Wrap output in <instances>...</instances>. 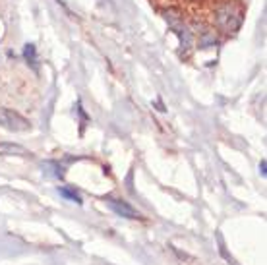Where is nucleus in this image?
<instances>
[{
	"label": "nucleus",
	"mask_w": 267,
	"mask_h": 265,
	"mask_svg": "<svg viewBox=\"0 0 267 265\" xmlns=\"http://www.w3.org/2000/svg\"><path fill=\"white\" fill-rule=\"evenodd\" d=\"M215 20H217V25L221 29L229 31V33H234L240 27V23H242V10L234 2H227V4H221L217 8Z\"/></svg>",
	"instance_id": "obj_1"
},
{
	"label": "nucleus",
	"mask_w": 267,
	"mask_h": 265,
	"mask_svg": "<svg viewBox=\"0 0 267 265\" xmlns=\"http://www.w3.org/2000/svg\"><path fill=\"white\" fill-rule=\"evenodd\" d=\"M0 126L10 130V132H27L29 130V120L23 118L22 114L10 109H0Z\"/></svg>",
	"instance_id": "obj_2"
},
{
	"label": "nucleus",
	"mask_w": 267,
	"mask_h": 265,
	"mask_svg": "<svg viewBox=\"0 0 267 265\" xmlns=\"http://www.w3.org/2000/svg\"><path fill=\"white\" fill-rule=\"evenodd\" d=\"M109 207H111L118 217H124V219H140V213L134 209L130 203H126L122 199H114V198H109L107 199Z\"/></svg>",
	"instance_id": "obj_3"
},
{
	"label": "nucleus",
	"mask_w": 267,
	"mask_h": 265,
	"mask_svg": "<svg viewBox=\"0 0 267 265\" xmlns=\"http://www.w3.org/2000/svg\"><path fill=\"white\" fill-rule=\"evenodd\" d=\"M0 153L2 155H27V151L22 145L16 144H0Z\"/></svg>",
	"instance_id": "obj_4"
},
{
	"label": "nucleus",
	"mask_w": 267,
	"mask_h": 265,
	"mask_svg": "<svg viewBox=\"0 0 267 265\" xmlns=\"http://www.w3.org/2000/svg\"><path fill=\"white\" fill-rule=\"evenodd\" d=\"M217 43V35L213 29H203L200 33V45L201 47H211V45Z\"/></svg>",
	"instance_id": "obj_5"
},
{
	"label": "nucleus",
	"mask_w": 267,
	"mask_h": 265,
	"mask_svg": "<svg viewBox=\"0 0 267 265\" xmlns=\"http://www.w3.org/2000/svg\"><path fill=\"white\" fill-rule=\"evenodd\" d=\"M23 56H25V60L27 62H31V64H35L37 62V56H35V45H25V49H23Z\"/></svg>",
	"instance_id": "obj_6"
},
{
	"label": "nucleus",
	"mask_w": 267,
	"mask_h": 265,
	"mask_svg": "<svg viewBox=\"0 0 267 265\" xmlns=\"http://www.w3.org/2000/svg\"><path fill=\"white\" fill-rule=\"evenodd\" d=\"M58 192H60V196H62V198L72 199V201H76V203H81V198H79L76 192H72V190H68V188H60Z\"/></svg>",
	"instance_id": "obj_7"
},
{
	"label": "nucleus",
	"mask_w": 267,
	"mask_h": 265,
	"mask_svg": "<svg viewBox=\"0 0 267 265\" xmlns=\"http://www.w3.org/2000/svg\"><path fill=\"white\" fill-rule=\"evenodd\" d=\"M265 168H267V163L265 161H261V163H259V172H261V176H265V172H267Z\"/></svg>",
	"instance_id": "obj_8"
}]
</instances>
